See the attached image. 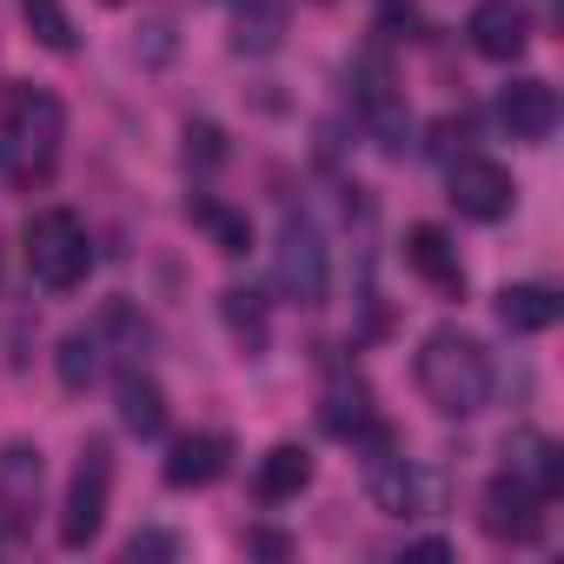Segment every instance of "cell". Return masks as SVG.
I'll list each match as a JSON object with an SVG mask.
<instances>
[{"label": "cell", "instance_id": "1", "mask_svg": "<svg viewBox=\"0 0 564 564\" xmlns=\"http://www.w3.org/2000/svg\"><path fill=\"white\" fill-rule=\"evenodd\" d=\"M61 140H67V107H61V94H47V87H34V80L8 87V100H0V180L21 186V193L47 186V173H54V160H61Z\"/></svg>", "mask_w": 564, "mask_h": 564}, {"label": "cell", "instance_id": "2", "mask_svg": "<svg viewBox=\"0 0 564 564\" xmlns=\"http://www.w3.org/2000/svg\"><path fill=\"white\" fill-rule=\"evenodd\" d=\"M419 392L432 399L438 419H478L491 405V352L471 333H458V326L425 333V346H419Z\"/></svg>", "mask_w": 564, "mask_h": 564}, {"label": "cell", "instance_id": "3", "mask_svg": "<svg viewBox=\"0 0 564 564\" xmlns=\"http://www.w3.org/2000/svg\"><path fill=\"white\" fill-rule=\"evenodd\" d=\"M21 259H28V272L41 279L47 293H74V286H87V272H94V239H87L80 213L47 206V213H34V219H28Z\"/></svg>", "mask_w": 564, "mask_h": 564}, {"label": "cell", "instance_id": "4", "mask_svg": "<svg viewBox=\"0 0 564 564\" xmlns=\"http://www.w3.org/2000/svg\"><path fill=\"white\" fill-rule=\"evenodd\" d=\"M272 279L279 293L300 300V306H326L333 293V259H326V239L306 213H286L279 219V239H272Z\"/></svg>", "mask_w": 564, "mask_h": 564}, {"label": "cell", "instance_id": "5", "mask_svg": "<svg viewBox=\"0 0 564 564\" xmlns=\"http://www.w3.org/2000/svg\"><path fill=\"white\" fill-rule=\"evenodd\" d=\"M107 498H113V445L107 438H87L80 445V465L67 478V505H61V544L67 551H87L107 524Z\"/></svg>", "mask_w": 564, "mask_h": 564}, {"label": "cell", "instance_id": "6", "mask_svg": "<svg viewBox=\"0 0 564 564\" xmlns=\"http://www.w3.org/2000/svg\"><path fill=\"white\" fill-rule=\"evenodd\" d=\"M352 107H359L366 133L379 140V153L399 160V153L412 147V113H405V94H399L386 54H359V61H352Z\"/></svg>", "mask_w": 564, "mask_h": 564}, {"label": "cell", "instance_id": "7", "mask_svg": "<svg viewBox=\"0 0 564 564\" xmlns=\"http://www.w3.org/2000/svg\"><path fill=\"white\" fill-rule=\"evenodd\" d=\"M445 199H452L465 219H478V226H498V219L518 206V186H511V173H505L498 160H485V153H465V160H452V173H445Z\"/></svg>", "mask_w": 564, "mask_h": 564}, {"label": "cell", "instance_id": "8", "mask_svg": "<svg viewBox=\"0 0 564 564\" xmlns=\"http://www.w3.org/2000/svg\"><path fill=\"white\" fill-rule=\"evenodd\" d=\"M359 438H372V458H366V491H372V505L379 511H392V518H412L419 511V498H425V485H419V465L392 445V432L372 419Z\"/></svg>", "mask_w": 564, "mask_h": 564}, {"label": "cell", "instance_id": "9", "mask_svg": "<svg viewBox=\"0 0 564 564\" xmlns=\"http://www.w3.org/2000/svg\"><path fill=\"white\" fill-rule=\"evenodd\" d=\"M41 445L14 438V445H0V524H8V538L34 531V511H41Z\"/></svg>", "mask_w": 564, "mask_h": 564}, {"label": "cell", "instance_id": "10", "mask_svg": "<svg viewBox=\"0 0 564 564\" xmlns=\"http://www.w3.org/2000/svg\"><path fill=\"white\" fill-rule=\"evenodd\" d=\"M485 531L498 538V544H531L538 531H544V498L518 478V471H498L491 485H485Z\"/></svg>", "mask_w": 564, "mask_h": 564}, {"label": "cell", "instance_id": "11", "mask_svg": "<svg viewBox=\"0 0 564 564\" xmlns=\"http://www.w3.org/2000/svg\"><path fill=\"white\" fill-rule=\"evenodd\" d=\"M498 120L511 140H551L557 127V87L538 74H518L511 87H498Z\"/></svg>", "mask_w": 564, "mask_h": 564}, {"label": "cell", "instance_id": "12", "mask_svg": "<svg viewBox=\"0 0 564 564\" xmlns=\"http://www.w3.org/2000/svg\"><path fill=\"white\" fill-rule=\"evenodd\" d=\"M226 458H232V438H226V432H186V438L166 445L160 478H166L173 491H206V485L226 471Z\"/></svg>", "mask_w": 564, "mask_h": 564}, {"label": "cell", "instance_id": "13", "mask_svg": "<svg viewBox=\"0 0 564 564\" xmlns=\"http://www.w3.org/2000/svg\"><path fill=\"white\" fill-rule=\"evenodd\" d=\"M465 34H471V47H478L485 61H498V67L524 61V47H531V21H524V8H511V0H478L471 21H465Z\"/></svg>", "mask_w": 564, "mask_h": 564}, {"label": "cell", "instance_id": "14", "mask_svg": "<svg viewBox=\"0 0 564 564\" xmlns=\"http://www.w3.org/2000/svg\"><path fill=\"white\" fill-rule=\"evenodd\" d=\"M405 265H412L419 279H432L438 293H465L458 246H452V232H445V226H432V219H419V226L405 232Z\"/></svg>", "mask_w": 564, "mask_h": 564}, {"label": "cell", "instance_id": "15", "mask_svg": "<svg viewBox=\"0 0 564 564\" xmlns=\"http://www.w3.org/2000/svg\"><path fill=\"white\" fill-rule=\"evenodd\" d=\"M491 313H498V326H505L511 339H531V333H551V326L564 319V300H557L551 286L518 279V286H505V293L491 300Z\"/></svg>", "mask_w": 564, "mask_h": 564}, {"label": "cell", "instance_id": "16", "mask_svg": "<svg viewBox=\"0 0 564 564\" xmlns=\"http://www.w3.org/2000/svg\"><path fill=\"white\" fill-rule=\"evenodd\" d=\"M113 405H120V425H127L133 438H160V432H166V392H160L153 372H120Z\"/></svg>", "mask_w": 564, "mask_h": 564}, {"label": "cell", "instance_id": "17", "mask_svg": "<svg viewBox=\"0 0 564 564\" xmlns=\"http://www.w3.org/2000/svg\"><path fill=\"white\" fill-rule=\"evenodd\" d=\"M306 485H313V452H306V445L286 438V445H272V452L259 458V498H265V505H286V498H300Z\"/></svg>", "mask_w": 564, "mask_h": 564}, {"label": "cell", "instance_id": "18", "mask_svg": "<svg viewBox=\"0 0 564 564\" xmlns=\"http://www.w3.org/2000/svg\"><path fill=\"white\" fill-rule=\"evenodd\" d=\"M286 41V0H232V47L239 54H272Z\"/></svg>", "mask_w": 564, "mask_h": 564}, {"label": "cell", "instance_id": "19", "mask_svg": "<svg viewBox=\"0 0 564 564\" xmlns=\"http://www.w3.org/2000/svg\"><path fill=\"white\" fill-rule=\"evenodd\" d=\"M319 419H326V432H333V438H359V432L372 425V392H366L359 379H333V386H326Z\"/></svg>", "mask_w": 564, "mask_h": 564}, {"label": "cell", "instance_id": "20", "mask_svg": "<svg viewBox=\"0 0 564 564\" xmlns=\"http://www.w3.org/2000/svg\"><path fill=\"white\" fill-rule=\"evenodd\" d=\"M21 21L34 28V41L47 54H74L80 34H74V14H67V0H21Z\"/></svg>", "mask_w": 564, "mask_h": 564}, {"label": "cell", "instance_id": "21", "mask_svg": "<svg viewBox=\"0 0 564 564\" xmlns=\"http://www.w3.org/2000/svg\"><path fill=\"white\" fill-rule=\"evenodd\" d=\"M54 372H61L67 392H87L100 379V333H67L61 352H54Z\"/></svg>", "mask_w": 564, "mask_h": 564}, {"label": "cell", "instance_id": "22", "mask_svg": "<svg viewBox=\"0 0 564 564\" xmlns=\"http://www.w3.org/2000/svg\"><path fill=\"white\" fill-rule=\"evenodd\" d=\"M219 313H226V333L246 346V352H265V300L259 293H219Z\"/></svg>", "mask_w": 564, "mask_h": 564}, {"label": "cell", "instance_id": "23", "mask_svg": "<svg viewBox=\"0 0 564 564\" xmlns=\"http://www.w3.org/2000/svg\"><path fill=\"white\" fill-rule=\"evenodd\" d=\"M193 219H199V226L213 232V246H219V252H232V259L252 246V226H246V213H232V206H219V199H193Z\"/></svg>", "mask_w": 564, "mask_h": 564}, {"label": "cell", "instance_id": "24", "mask_svg": "<svg viewBox=\"0 0 564 564\" xmlns=\"http://www.w3.org/2000/svg\"><path fill=\"white\" fill-rule=\"evenodd\" d=\"M180 551H186V544H180L173 531H153V524L127 538V564H140V557H180Z\"/></svg>", "mask_w": 564, "mask_h": 564}, {"label": "cell", "instance_id": "25", "mask_svg": "<svg viewBox=\"0 0 564 564\" xmlns=\"http://www.w3.org/2000/svg\"><path fill=\"white\" fill-rule=\"evenodd\" d=\"M193 153H199L206 166H219V160H226V140H219V127H206V120H199V127H186V160H193Z\"/></svg>", "mask_w": 564, "mask_h": 564}, {"label": "cell", "instance_id": "26", "mask_svg": "<svg viewBox=\"0 0 564 564\" xmlns=\"http://www.w3.org/2000/svg\"><path fill=\"white\" fill-rule=\"evenodd\" d=\"M246 551H259V557H293V538H279V531H246Z\"/></svg>", "mask_w": 564, "mask_h": 564}, {"label": "cell", "instance_id": "27", "mask_svg": "<svg viewBox=\"0 0 564 564\" xmlns=\"http://www.w3.org/2000/svg\"><path fill=\"white\" fill-rule=\"evenodd\" d=\"M405 557H432L438 564V557H452V544L445 538H419V544H405Z\"/></svg>", "mask_w": 564, "mask_h": 564}, {"label": "cell", "instance_id": "28", "mask_svg": "<svg viewBox=\"0 0 564 564\" xmlns=\"http://www.w3.org/2000/svg\"><path fill=\"white\" fill-rule=\"evenodd\" d=\"M107 8H120V0H107Z\"/></svg>", "mask_w": 564, "mask_h": 564}]
</instances>
